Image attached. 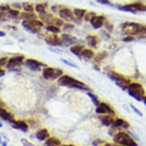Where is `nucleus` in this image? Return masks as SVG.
<instances>
[{"label": "nucleus", "mask_w": 146, "mask_h": 146, "mask_svg": "<svg viewBox=\"0 0 146 146\" xmlns=\"http://www.w3.org/2000/svg\"><path fill=\"white\" fill-rule=\"evenodd\" d=\"M58 85L64 86V87L77 89V90L87 91V92L90 91V88L86 84L67 74H63L60 78H58Z\"/></svg>", "instance_id": "obj_1"}, {"label": "nucleus", "mask_w": 146, "mask_h": 146, "mask_svg": "<svg viewBox=\"0 0 146 146\" xmlns=\"http://www.w3.org/2000/svg\"><path fill=\"white\" fill-rule=\"evenodd\" d=\"M122 30L126 35L142 36L146 35V25L137 22H125L122 25Z\"/></svg>", "instance_id": "obj_2"}, {"label": "nucleus", "mask_w": 146, "mask_h": 146, "mask_svg": "<svg viewBox=\"0 0 146 146\" xmlns=\"http://www.w3.org/2000/svg\"><path fill=\"white\" fill-rule=\"evenodd\" d=\"M128 94L132 98L136 100L139 102L143 100L144 96H145V90L142 84L138 82H131L127 87Z\"/></svg>", "instance_id": "obj_3"}, {"label": "nucleus", "mask_w": 146, "mask_h": 146, "mask_svg": "<svg viewBox=\"0 0 146 146\" xmlns=\"http://www.w3.org/2000/svg\"><path fill=\"white\" fill-rule=\"evenodd\" d=\"M113 141L117 145L122 146H139L137 142L125 132H119L113 136Z\"/></svg>", "instance_id": "obj_4"}, {"label": "nucleus", "mask_w": 146, "mask_h": 146, "mask_svg": "<svg viewBox=\"0 0 146 146\" xmlns=\"http://www.w3.org/2000/svg\"><path fill=\"white\" fill-rule=\"evenodd\" d=\"M108 77H110L112 80L115 82V84L117 85L119 88H121L123 90H127V87L131 83V80L129 78H127L122 75V74H119L114 70H110L107 73Z\"/></svg>", "instance_id": "obj_5"}, {"label": "nucleus", "mask_w": 146, "mask_h": 146, "mask_svg": "<svg viewBox=\"0 0 146 146\" xmlns=\"http://www.w3.org/2000/svg\"><path fill=\"white\" fill-rule=\"evenodd\" d=\"M64 74L62 70L51 67H45L42 70V77L47 80H54Z\"/></svg>", "instance_id": "obj_6"}, {"label": "nucleus", "mask_w": 146, "mask_h": 146, "mask_svg": "<svg viewBox=\"0 0 146 146\" xmlns=\"http://www.w3.org/2000/svg\"><path fill=\"white\" fill-rule=\"evenodd\" d=\"M118 9L120 11H123V12L136 13L138 12H146V5L140 2H136V3H132L122 5V6H119Z\"/></svg>", "instance_id": "obj_7"}, {"label": "nucleus", "mask_w": 146, "mask_h": 146, "mask_svg": "<svg viewBox=\"0 0 146 146\" xmlns=\"http://www.w3.org/2000/svg\"><path fill=\"white\" fill-rule=\"evenodd\" d=\"M58 15H59L60 19H62L63 20L68 22H77V19H78L74 16L73 11L70 9L69 8L67 7L61 8L58 12Z\"/></svg>", "instance_id": "obj_8"}, {"label": "nucleus", "mask_w": 146, "mask_h": 146, "mask_svg": "<svg viewBox=\"0 0 146 146\" xmlns=\"http://www.w3.org/2000/svg\"><path fill=\"white\" fill-rule=\"evenodd\" d=\"M96 113L99 115L109 114V115H115V112L113 110V108L110 104L105 102H100V103L96 106Z\"/></svg>", "instance_id": "obj_9"}, {"label": "nucleus", "mask_w": 146, "mask_h": 146, "mask_svg": "<svg viewBox=\"0 0 146 146\" xmlns=\"http://www.w3.org/2000/svg\"><path fill=\"white\" fill-rule=\"evenodd\" d=\"M23 64H24L25 67H28L31 70H33V71H39V70H41V67H43L44 66L47 67L42 62H40L39 60H35V59H32V58L26 59Z\"/></svg>", "instance_id": "obj_10"}, {"label": "nucleus", "mask_w": 146, "mask_h": 146, "mask_svg": "<svg viewBox=\"0 0 146 146\" xmlns=\"http://www.w3.org/2000/svg\"><path fill=\"white\" fill-rule=\"evenodd\" d=\"M44 41L48 44L54 47H58V46H62L63 41L62 39L60 36H58L56 34H50L45 37Z\"/></svg>", "instance_id": "obj_11"}, {"label": "nucleus", "mask_w": 146, "mask_h": 146, "mask_svg": "<svg viewBox=\"0 0 146 146\" xmlns=\"http://www.w3.org/2000/svg\"><path fill=\"white\" fill-rule=\"evenodd\" d=\"M22 27L30 33L38 34L41 31V28L36 25L32 20H23L22 22Z\"/></svg>", "instance_id": "obj_12"}, {"label": "nucleus", "mask_w": 146, "mask_h": 146, "mask_svg": "<svg viewBox=\"0 0 146 146\" xmlns=\"http://www.w3.org/2000/svg\"><path fill=\"white\" fill-rule=\"evenodd\" d=\"M24 61L25 57L23 55L14 56V57L9 59L6 67L9 69H12V68H15L18 66H20L22 64L24 63Z\"/></svg>", "instance_id": "obj_13"}, {"label": "nucleus", "mask_w": 146, "mask_h": 146, "mask_svg": "<svg viewBox=\"0 0 146 146\" xmlns=\"http://www.w3.org/2000/svg\"><path fill=\"white\" fill-rule=\"evenodd\" d=\"M106 20L105 16H103V15H96V16L94 17L92 19L90 20L91 26L93 27L94 29H101L102 27L104 25V22Z\"/></svg>", "instance_id": "obj_14"}, {"label": "nucleus", "mask_w": 146, "mask_h": 146, "mask_svg": "<svg viewBox=\"0 0 146 146\" xmlns=\"http://www.w3.org/2000/svg\"><path fill=\"white\" fill-rule=\"evenodd\" d=\"M12 127L15 129H19L23 132H27L29 131V125L27 124L26 122H25L23 120H14L11 123Z\"/></svg>", "instance_id": "obj_15"}, {"label": "nucleus", "mask_w": 146, "mask_h": 146, "mask_svg": "<svg viewBox=\"0 0 146 146\" xmlns=\"http://www.w3.org/2000/svg\"><path fill=\"white\" fill-rule=\"evenodd\" d=\"M114 115H109V114H106V115H99V120L103 125L106 127L112 126L113 122L115 121V119L113 117Z\"/></svg>", "instance_id": "obj_16"}, {"label": "nucleus", "mask_w": 146, "mask_h": 146, "mask_svg": "<svg viewBox=\"0 0 146 146\" xmlns=\"http://www.w3.org/2000/svg\"><path fill=\"white\" fill-rule=\"evenodd\" d=\"M113 129H118V128H122V129H129L130 126L129 122L125 120L124 119H122V118H117L115 119L113 124L112 125Z\"/></svg>", "instance_id": "obj_17"}, {"label": "nucleus", "mask_w": 146, "mask_h": 146, "mask_svg": "<svg viewBox=\"0 0 146 146\" xmlns=\"http://www.w3.org/2000/svg\"><path fill=\"white\" fill-rule=\"evenodd\" d=\"M60 38L62 39L63 45H72V44H74L77 41V38H75L74 36L70 35L68 33L62 34L61 36H60Z\"/></svg>", "instance_id": "obj_18"}, {"label": "nucleus", "mask_w": 146, "mask_h": 146, "mask_svg": "<svg viewBox=\"0 0 146 146\" xmlns=\"http://www.w3.org/2000/svg\"><path fill=\"white\" fill-rule=\"evenodd\" d=\"M35 137L36 139H38V141H46L50 137V133H49V132H48V130L47 129L43 128V129H39L38 132H36Z\"/></svg>", "instance_id": "obj_19"}, {"label": "nucleus", "mask_w": 146, "mask_h": 146, "mask_svg": "<svg viewBox=\"0 0 146 146\" xmlns=\"http://www.w3.org/2000/svg\"><path fill=\"white\" fill-rule=\"evenodd\" d=\"M0 118L5 121H7L9 123H12L15 120L14 116L12 113H10L4 108H0Z\"/></svg>", "instance_id": "obj_20"}, {"label": "nucleus", "mask_w": 146, "mask_h": 146, "mask_svg": "<svg viewBox=\"0 0 146 146\" xmlns=\"http://www.w3.org/2000/svg\"><path fill=\"white\" fill-rule=\"evenodd\" d=\"M95 53L92 49H90V48H84V50L82 51L81 55H80V58H82L84 60H90L92 59H94V57H95Z\"/></svg>", "instance_id": "obj_21"}, {"label": "nucleus", "mask_w": 146, "mask_h": 146, "mask_svg": "<svg viewBox=\"0 0 146 146\" xmlns=\"http://www.w3.org/2000/svg\"><path fill=\"white\" fill-rule=\"evenodd\" d=\"M84 48H85V47H84V45H82V44H74V45L70 46V51L73 54H74L75 56H77V57H80L82 51L84 50Z\"/></svg>", "instance_id": "obj_22"}, {"label": "nucleus", "mask_w": 146, "mask_h": 146, "mask_svg": "<svg viewBox=\"0 0 146 146\" xmlns=\"http://www.w3.org/2000/svg\"><path fill=\"white\" fill-rule=\"evenodd\" d=\"M46 146H61V141L57 137H49L45 141Z\"/></svg>", "instance_id": "obj_23"}, {"label": "nucleus", "mask_w": 146, "mask_h": 146, "mask_svg": "<svg viewBox=\"0 0 146 146\" xmlns=\"http://www.w3.org/2000/svg\"><path fill=\"white\" fill-rule=\"evenodd\" d=\"M86 43L90 48H96L98 44V38L95 35H87L86 38Z\"/></svg>", "instance_id": "obj_24"}, {"label": "nucleus", "mask_w": 146, "mask_h": 146, "mask_svg": "<svg viewBox=\"0 0 146 146\" xmlns=\"http://www.w3.org/2000/svg\"><path fill=\"white\" fill-rule=\"evenodd\" d=\"M20 19L23 20H33L38 19V15L35 12H21L19 15Z\"/></svg>", "instance_id": "obj_25"}, {"label": "nucleus", "mask_w": 146, "mask_h": 146, "mask_svg": "<svg viewBox=\"0 0 146 146\" xmlns=\"http://www.w3.org/2000/svg\"><path fill=\"white\" fill-rule=\"evenodd\" d=\"M108 55V52L107 51H106V50H103V51H100V52H99L97 54L95 55L94 57V61L97 64H100L103 61L104 59H105Z\"/></svg>", "instance_id": "obj_26"}, {"label": "nucleus", "mask_w": 146, "mask_h": 146, "mask_svg": "<svg viewBox=\"0 0 146 146\" xmlns=\"http://www.w3.org/2000/svg\"><path fill=\"white\" fill-rule=\"evenodd\" d=\"M74 12V16L78 19L81 20L82 19H84V15L86 14L87 11L86 9H80V8H76L74 9L73 11Z\"/></svg>", "instance_id": "obj_27"}, {"label": "nucleus", "mask_w": 146, "mask_h": 146, "mask_svg": "<svg viewBox=\"0 0 146 146\" xmlns=\"http://www.w3.org/2000/svg\"><path fill=\"white\" fill-rule=\"evenodd\" d=\"M45 29L46 31H48V32H50L51 34H56V35H58L61 31L60 28L55 26V25H47L45 27Z\"/></svg>", "instance_id": "obj_28"}, {"label": "nucleus", "mask_w": 146, "mask_h": 146, "mask_svg": "<svg viewBox=\"0 0 146 146\" xmlns=\"http://www.w3.org/2000/svg\"><path fill=\"white\" fill-rule=\"evenodd\" d=\"M35 11L37 12L39 15L45 14L46 12V6L43 3H39L35 6Z\"/></svg>", "instance_id": "obj_29"}, {"label": "nucleus", "mask_w": 146, "mask_h": 146, "mask_svg": "<svg viewBox=\"0 0 146 146\" xmlns=\"http://www.w3.org/2000/svg\"><path fill=\"white\" fill-rule=\"evenodd\" d=\"M22 9H24L25 12H35V7H34V5L29 3H22Z\"/></svg>", "instance_id": "obj_30"}, {"label": "nucleus", "mask_w": 146, "mask_h": 146, "mask_svg": "<svg viewBox=\"0 0 146 146\" xmlns=\"http://www.w3.org/2000/svg\"><path fill=\"white\" fill-rule=\"evenodd\" d=\"M87 95H88V96L90 98V100H92V102H93V103H94V105L96 106H97L100 103V100H99L98 97L95 95V94H94L92 92H88L87 93Z\"/></svg>", "instance_id": "obj_31"}, {"label": "nucleus", "mask_w": 146, "mask_h": 146, "mask_svg": "<svg viewBox=\"0 0 146 146\" xmlns=\"http://www.w3.org/2000/svg\"><path fill=\"white\" fill-rule=\"evenodd\" d=\"M65 24V21L63 20L62 19L60 18H57V17H54V22H53V25H55V26H58L59 28L64 26V25Z\"/></svg>", "instance_id": "obj_32"}, {"label": "nucleus", "mask_w": 146, "mask_h": 146, "mask_svg": "<svg viewBox=\"0 0 146 146\" xmlns=\"http://www.w3.org/2000/svg\"><path fill=\"white\" fill-rule=\"evenodd\" d=\"M75 28V25L74 24H72L70 22H68V23H65L64 25V26L62 27L63 31H66V32H70L74 30V29Z\"/></svg>", "instance_id": "obj_33"}, {"label": "nucleus", "mask_w": 146, "mask_h": 146, "mask_svg": "<svg viewBox=\"0 0 146 146\" xmlns=\"http://www.w3.org/2000/svg\"><path fill=\"white\" fill-rule=\"evenodd\" d=\"M96 15V12H86L85 15L84 17V19L86 21V22H90V20L95 17Z\"/></svg>", "instance_id": "obj_34"}, {"label": "nucleus", "mask_w": 146, "mask_h": 146, "mask_svg": "<svg viewBox=\"0 0 146 146\" xmlns=\"http://www.w3.org/2000/svg\"><path fill=\"white\" fill-rule=\"evenodd\" d=\"M8 14H9V15L10 17H12V18H17V17H19L20 15V12L19 10L12 9H10L8 12Z\"/></svg>", "instance_id": "obj_35"}, {"label": "nucleus", "mask_w": 146, "mask_h": 146, "mask_svg": "<svg viewBox=\"0 0 146 146\" xmlns=\"http://www.w3.org/2000/svg\"><path fill=\"white\" fill-rule=\"evenodd\" d=\"M61 61H62L64 64H66L67 66H69V67H74V68H78V66H77L76 64H74V63L71 62V61H70V60H66V59H64V58H62L61 59Z\"/></svg>", "instance_id": "obj_36"}, {"label": "nucleus", "mask_w": 146, "mask_h": 146, "mask_svg": "<svg viewBox=\"0 0 146 146\" xmlns=\"http://www.w3.org/2000/svg\"><path fill=\"white\" fill-rule=\"evenodd\" d=\"M103 26L105 27L106 29H107L109 31H113V24H112L111 22H109V21H107V20H106L105 21V22H104V25H103Z\"/></svg>", "instance_id": "obj_37"}, {"label": "nucleus", "mask_w": 146, "mask_h": 146, "mask_svg": "<svg viewBox=\"0 0 146 146\" xmlns=\"http://www.w3.org/2000/svg\"><path fill=\"white\" fill-rule=\"evenodd\" d=\"M6 12H3V11H0V21H2V22H4V21H6L7 20V18L9 15L8 14L5 13Z\"/></svg>", "instance_id": "obj_38"}, {"label": "nucleus", "mask_w": 146, "mask_h": 146, "mask_svg": "<svg viewBox=\"0 0 146 146\" xmlns=\"http://www.w3.org/2000/svg\"><path fill=\"white\" fill-rule=\"evenodd\" d=\"M130 107L132 108V110L134 111L135 113H136L137 115H139V116H141V117H142V116H143V113H141V111L139 110V109H137V108L135 107V106H133V105H132V104H130Z\"/></svg>", "instance_id": "obj_39"}, {"label": "nucleus", "mask_w": 146, "mask_h": 146, "mask_svg": "<svg viewBox=\"0 0 146 146\" xmlns=\"http://www.w3.org/2000/svg\"><path fill=\"white\" fill-rule=\"evenodd\" d=\"M135 37L134 36H131V35H127L126 37H125L124 38H122V41L124 42H126V43H129V42H132L135 40Z\"/></svg>", "instance_id": "obj_40"}, {"label": "nucleus", "mask_w": 146, "mask_h": 146, "mask_svg": "<svg viewBox=\"0 0 146 146\" xmlns=\"http://www.w3.org/2000/svg\"><path fill=\"white\" fill-rule=\"evenodd\" d=\"M21 143L22 144L23 146H35L34 144H32L31 142L27 140L26 139H21Z\"/></svg>", "instance_id": "obj_41"}, {"label": "nucleus", "mask_w": 146, "mask_h": 146, "mask_svg": "<svg viewBox=\"0 0 146 146\" xmlns=\"http://www.w3.org/2000/svg\"><path fill=\"white\" fill-rule=\"evenodd\" d=\"M10 9V5H7V4H3V5H0V11H3V12H9Z\"/></svg>", "instance_id": "obj_42"}, {"label": "nucleus", "mask_w": 146, "mask_h": 146, "mask_svg": "<svg viewBox=\"0 0 146 146\" xmlns=\"http://www.w3.org/2000/svg\"><path fill=\"white\" fill-rule=\"evenodd\" d=\"M104 143H105V141H103V140H101V139H96V140H94V141L92 142V145L94 146H99Z\"/></svg>", "instance_id": "obj_43"}, {"label": "nucleus", "mask_w": 146, "mask_h": 146, "mask_svg": "<svg viewBox=\"0 0 146 146\" xmlns=\"http://www.w3.org/2000/svg\"><path fill=\"white\" fill-rule=\"evenodd\" d=\"M8 58H0V67H3V66H5V65H7V63H8Z\"/></svg>", "instance_id": "obj_44"}, {"label": "nucleus", "mask_w": 146, "mask_h": 146, "mask_svg": "<svg viewBox=\"0 0 146 146\" xmlns=\"http://www.w3.org/2000/svg\"><path fill=\"white\" fill-rule=\"evenodd\" d=\"M12 7H13L15 9L19 10L22 8V4H20L19 3H15L12 4Z\"/></svg>", "instance_id": "obj_45"}, {"label": "nucleus", "mask_w": 146, "mask_h": 146, "mask_svg": "<svg viewBox=\"0 0 146 146\" xmlns=\"http://www.w3.org/2000/svg\"><path fill=\"white\" fill-rule=\"evenodd\" d=\"M96 1L103 5H110V3L109 0H96Z\"/></svg>", "instance_id": "obj_46"}, {"label": "nucleus", "mask_w": 146, "mask_h": 146, "mask_svg": "<svg viewBox=\"0 0 146 146\" xmlns=\"http://www.w3.org/2000/svg\"><path fill=\"white\" fill-rule=\"evenodd\" d=\"M5 70H4L3 69H2V68L0 67V77H3V76L5 75Z\"/></svg>", "instance_id": "obj_47"}, {"label": "nucleus", "mask_w": 146, "mask_h": 146, "mask_svg": "<svg viewBox=\"0 0 146 146\" xmlns=\"http://www.w3.org/2000/svg\"><path fill=\"white\" fill-rule=\"evenodd\" d=\"M5 33L3 31H1L0 30V38H3V37H5Z\"/></svg>", "instance_id": "obj_48"}, {"label": "nucleus", "mask_w": 146, "mask_h": 146, "mask_svg": "<svg viewBox=\"0 0 146 146\" xmlns=\"http://www.w3.org/2000/svg\"><path fill=\"white\" fill-rule=\"evenodd\" d=\"M5 106V104H4V103H3V101L0 100V108H3V106Z\"/></svg>", "instance_id": "obj_49"}, {"label": "nucleus", "mask_w": 146, "mask_h": 146, "mask_svg": "<svg viewBox=\"0 0 146 146\" xmlns=\"http://www.w3.org/2000/svg\"><path fill=\"white\" fill-rule=\"evenodd\" d=\"M144 102V103H145V105L146 106V96H144V98H143V100H142Z\"/></svg>", "instance_id": "obj_50"}, {"label": "nucleus", "mask_w": 146, "mask_h": 146, "mask_svg": "<svg viewBox=\"0 0 146 146\" xmlns=\"http://www.w3.org/2000/svg\"><path fill=\"white\" fill-rule=\"evenodd\" d=\"M103 146H113V144H110V143H106L105 145Z\"/></svg>", "instance_id": "obj_51"}, {"label": "nucleus", "mask_w": 146, "mask_h": 146, "mask_svg": "<svg viewBox=\"0 0 146 146\" xmlns=\"http://www.w3.org/2000/svg\"><path fill=\"white\" fill-rule=\"evenodd\" d=\"M61 146H76L75 145H72V144H69V145H62Z\"/></svg>", "instance_id": "obj_52"}, {"label": "nucleus", "mask_w": 146, "mask_h": 146, "mask_svg": "<svg viewBox=\"0 0 146 146\" xmlns=\"http://www.w3.org/2000/svg\"><path fill=\"white\" fill-rule=\"evenodd\" d=\"M3 140H2V137H1V136H0V144H2V143H3Z\"/></svg>", "instance_id": "obj_53"}, {"label": "nucleus", "mask_w": 146, "mask_h": 146, "mask_svg": "<svg viewBox=\"0 0 146 146\" xmlns=\"http://www.w3.org/2000/svg\"><path fill=\"white\" fill-rule=\"evenodd\" d=\"M3 123H2V122H0V128H3Z\"/></svg>", "instance_id": "obj_54"}, {"label": "nucleus", "mask_w": 146, "mask_h": 146, "mask_svg": "<svg viewBox=\"0 0 146 146\" xmlns=\"http://www.w3.org/2000/svg\"><path fill=\"white\" fill-rule=\"evenodd\" d=\"M12 146H14V145H12Z\"/></svg>", "instance_id": "obj_55"}]
</instances>
